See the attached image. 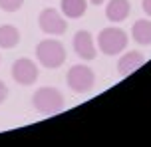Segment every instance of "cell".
I'll return each instance as SVG.
<instances>
[{"label":"cell","mask_w":151,"mask_h":147,"mask_svg":"<svg viewBox=\"0 0 151 147\" xmlns=\"http://www.w3.org/2000/svg\"><path fill=\"white\" fill-rule=\"evenodd\" d=\"M88 8V0H62V12L68 18H80Z\"/></svg>","instance_id":"obj_12"},{"label":"cell","mask_w":151,"mask_h":147,"mask_svg":"<svg viewBox=\"0 0 151 147\" xmlns=\"http://www.w3.org/2000/svg\"><path fill=\"white\" fill-rule=\"evenodd\" d=\"M98 44L106 56H115L127 48V34L119 28H106L99 32Z\"/></svg>","instance_id":"obj_3"},{"label":"cell","mask_w":151,"mask_h":147,"mask_svg":"<svg viewBox=\"0 0 151 147\" xmlns=\"http://www.w3.org/2000/svg\"><path fill=\"white\" fill-rule=\"evenodd\" d=\"M24 4V0H0V8L4 10V12H16V10H20Z\"/></svg>","instance_id":"obj_13"},{"label":"cell","mask_w":151,"mask_h":147,"mask_svg":"<svg viewBox=\"0 0 151 147\" xmlns=\"http://www.w3.org/2000/svg\"><path fill=\"white\" fill-rule=\"evenodd\" d=\"M129 0H109V4L106 8V16L109 22H123L129 16Z\"/></svg>","instance_id":"obj_9"},{"label":"cell","mask_w":151,"mask_h":147,"mask_svg":"<svg viewBox=\"0 0 151 147\" xmlns=\"http://www.w3.org/2000/svg\"><path fill=\"white\" fill-rule=\"evenodd\" d=\"M32 103L40 113L52 115V113H60L64 109V95L56 87H40L34 93Z\"/></svg>","instance_id":"obj_2"},{"label":"cell","mask_w":151,"mask_h":147,"mask_svg":"<svg viewBox=\"0 0 151 147\" xmlns=\"http://www.w3.org/2000/svg\"><path fill=\"white\" fill-rule=\"evenodd\" d=\"M145 62V58L141 52H127L125 56H121V60L117 62V72H119V76H129V74H133L137 68H141V64Z\"/></svg>","instance_id":"obj_8"},{"label":"cell","mask_w":151,"mask_h":147,"mask_svg":"<svg viewBox=\"0 0 151 147\" xmlns=\"http://www.w3.org/2000/svg\"><path fill=\"white\" fill-rule=\"evenodd\" d=\"M6 98H8V87L4 85V82L0 80V103H2V101L6 100Z\"/></svg>","instance_id":"obj_14"},{"label":"cell","mask_w":151,"mask_h":147,"mask_svg":"<svg viewBox=\"0 0 151 147\" xmlns=\"http://www.w3.org/2000/svg\"><path fill=\"white\" fill-rule=\"evenodd\" d=\"M141 6H143L145 14H147V16H151V0H143V2H141Z\"/></svg>","instance_id":"obj_15"},{"label":"cell","mask_w":151,"mask_h":147,"mask_svg":"<svg viewBox=\"0 0 151 147\" xmlns=\"http://www.w3.org/2000/svg\"><path fill=\"white\" fill-rule=\"evenodd\" d=\"M74 50L76 54L80 56L82 60H93L98 56V50L93 46V40H91V34L86 30L76 32L74 36Z\"/></svg>","instance_id":"obj_7"},{"label":"cell","mask_w":151,"mask_h":147,"mask_svg":"<svg viewBox=\"0 0 151 147\" xmlns=\"http://www.w3.org/2000/svg\"><path fill=\"white\" fill-rule=\"evenodd\" d=\"M12 77L20 85H32L38 80V68L36 64L28 58H18L12 66Z\"/></svg>","instance_id":"obj_5"},{"label":"cell","mask_w":151,"mask_h":147,"mask_svg":"<svg viewBox=\"0 0 151 147\" xmlns=\"http://www.w3.org/2000/svg\"><path fill=\"white\" fill-rule=\"evenodd\" d=\"M36 58L48 70H56L66 62V50L58 40H42L36 48Z\"/></svg>","instance_id":"obj_1"},{"label":"cell","mask_w":151,"mask_h":147,"mask_svg":"<svg viewBox=\"0 0 151 147\" xmlns=\"http://www.w3.org/2000/svg\"><path fill=\"white\" fill-rule=\"evenodd\" d=\"M38 24H40V28L44 34H56V36H60L66 32V20L62 18L54 8H46L40 12V18H38Z\"/></svg>","instance_id":"obj_6"},{"label":"cell","mask_w":151,"mask_h":147,"mask_svg":"<svg viewBox=\"0 0 151 147\" xmlns=\"http://www.w3.org/2000/svg\"><path fill=\"white\" fill-rule=\"evenodd\" d=\"M131 36L137 44L141 46H147L151 44V20H137L133 24V30H131Z\"/></svg>","instance_id":"obj_11"},{"label":"cell","mask_w":151,"mask_h":147,"mask_svg":"<svg viewBox=\"0 0 151 147\" xmlns=\"http://www.w3.org/2000/svg\"><path fill=\"white\" fill-rule=\"evenodd\" d=\"M18 42H20V32L16 26H12V24L0 26V48L12 50L14 46H18Z\"/></svg>","instance_id":"obj_10"},{"label":"cell","mask_w":151,"mask_h":147,"mask_svg":"<svg viewBox=\"0 0 151 147\" xmlns=\"http://www.w3.org/2000/svg\"><path fill=\"white\" fill-rule=\"evenodd\" d=\"M91 4H96V6H99V4H101V2H104V0H90Z\"/></svg>","instance_id":"obj_16"},{"label":"cell","mask_w":151,"mask_h":147,"mask_svg":"<svg viewBox=\"0 0 151 147\" xmlns=\"http://www.w3.org/2000/svg\"><path fill=\"white\" fill-rule=\"evenodd\" d=\"M66 80H68V85L76 93H88L96 84V74L91 72V68L83 66V64H78V66L70 68Z\"/></svg>","instance_id":"obj_4"}]
</instances>
